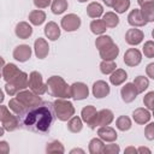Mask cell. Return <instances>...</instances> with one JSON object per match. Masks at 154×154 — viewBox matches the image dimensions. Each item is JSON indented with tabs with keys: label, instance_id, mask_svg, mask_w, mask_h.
I'll list each match as a JSON object with an SVG mask.
<instances>
[{
	"label": "cell",
	"instance_id": "6da1fadb",
	"mask_svg": "<svg viewBox=\"0 0 154 154\" xmlns=\"http://www.w3.org/2000/svg\"><path fill=\"white\" fill-rule=\"evenodd\" d=\"M18 118L19 128L37 134H47L55 119L53 102L41 101L32 107H28Z\"/></svg>",
	"mask_w": 154,
	"mask_h": 154
},
{
	"label": "cell",
	"instance_id": "7a4b0ae2",
	"mask_svg": "<svg viewBox=\"0 0 154 154\" xmlns=\"http://www.w3.org/2000/svg\"><path fill=\"white\" fill-rule=\"evenodd\" d=\"M47 90L51 96L58 99H69L70 96V85L60 77V76H52L47 79Z\"/></svg>",
	"mask_w": 154,
	"mask_h": 154
},
{
	"label": "cell",
	"instance_id": "3957f363",
	"mask_svg": "<svg viewBox=\"0 0 154 154\" xmlns=\"http://www.w3.org/2000/svg\"><path fill=\"white\" fill-rule=\"evenodd\" d=\"M28 78L29 76L23 72V71H19L16 76H13L8 82H6V85H5V90L8 95L13 96L16 95L18 91L20 90H24L26 87H28Z\"/></svg>",
	"mask_w": 154,
	"mask_h": 154
},
{
	"label": "cell",
	"instance_id": "277c9868",
	"mask_svg": "<svg viewBox=\"0 0 154 154\" xmlns=\"http://www.w3.org/2000/svg\"><path fill=\"white\" fill-rule=\"evenodd\" d=\"M53 107H54L55 117L61 122L69 120L75 114V107H73L72 102H70L65 99H57L53 102Z\"/></svg>",
	"mask_w": 154,
	"mask_h": 154
},
{
	"label": "cell",
	"instance_id": "5b68a950",
	"mask_svg": "<svg viewBox=\"0 0 154 154\" xmlns=\"http://www.w3.org/2000/svg\"><path fill=\"white\" fill-rule=\"evenodd\" d=\"M0 122L7 131H14L19 128V118L12 114L6 106H0Z\"/></svg>",
	"mask_w": 154,
	"mask_h": 154
},
{
	"label": "cell",
	"instance_id": "8992f818",
	"mask_svg": "<svg viewBox=\"0 0 154 154\" xmlns=\"http://www.w3.org/2000/svg\"><path fill=\"white\" fill-rule=\"evenodd\" d=\"M28 87L36 95H42L47 91V85L42 81V76L38 71H32L28 78Z\"/></svg>",
	"mask_w": 154,
	"mask_h": 154
},
{
	"label": "cell",
	"instance_id": "52a82bcc",
	"mask_svg": "<svg viewBox=\"0 0 154 154\" xmlns=\"http://www.w3.org/2000/svg\"><path fill=\"white\" fill-rule=\"evenodd\" d=\"M17 99L28 108V107H32V106H35V105H37V103H40L42 100H41V97L38 96V95H36L35 93H32L31 90H20V91H18L17 94Z\"/></svg>",
	"mask_w": 154,
	"mask_h": 154
},
{
	"label": "cell",
	"instance_id": "ba28073f",
	"mask_svg": "<svg viewBox=\"0 0 154 154\" xmlns=\"http://www.w3.org/2000/svg\"><path fill=\"white\" fill-rule=\"evenodd\" d=\"M81 116H82V120L87 123V125L90 128V129H95L96 128V118H97V111L94 106L89 105V106H85L82 112H81Z\"/></svg>",
	"mask_w": 154,
	"mask_h": 154
},
{
	"label": "cell",
	"instance_id": "9c48e42d",
	"mask_svg": "<svg viewBox=\"0 0 154 154\" xmlns=\"http://www.w3.org/2000/svg\"><path fill=\"white\" fill-rule=\"evenodd\" d=\"M89 95V89L87 84L82 82H76L72 85H70V96L73 97L75 100H83L88 97Z\"/></svg>",
	"mask_w": 154,
	"mask_h": 154
},
{
	"label": "cell",
	"instance_id": "30bf717a",
	"mask_svg": "<svg viewBox=\"0 0 154 154\" xmlns=\"http://www.w3.org/2000/svg\"><path fill=\"white\" fill-rule=\"evenodd\" d=\"M79 26H81V18L75 13L66 14L61 19V28L65 31H75Z\"/></svg>",
	"mask_w": 154,
	"mask_h": 154
},
{
	"label": "cell",
	"instance_id": "8fae6325",
	"mask_svg": "<svg viewBox=\"0 0 154 154\" xmlns=\"http://www.w3.org/2000/svg\"><path fill=\"white\" fill-rule=\"evenodd\" d=\"M142 60V54L137 48H129L124 54V63L128 66H137Z\"/></svg>",
	"mask_w": 154,
	"mask_h": 154
},
{
	"label": "cell",
	"instance_id": "7c38bea8",
	"mask_svg": "<svg viewBox=\"0 0 154 154\" xmlns=\"http://www.w3.org/2000/svg\"><path fill=\"white\" fill-rule=\"evenodd\" d=\"M143 37H144L143 31L140 30V29H135V28L134 29H129L126 31V34H125V41H126V43H129L131 46L140 45L142 42Z\"/></svg>",
	"mask_w": 154,
	"mask_h": 154
},
{
	"label": "cell",
	"instance_id": "4fadbf2b",
	"mask_svg": "<svg viewBox=\"0 0 154 154\" xmlns=\"http://www.w3.org/2000/svg\"><path fill=\"white\" fill-rule=\"evenodd\" d=\"M31 57V48L28 45H19L13 51V58L20 63L29 60Z\"/></svg>",
	"mask_w": 154,
	"mask_h": 154
},
{
	"label": "cell",
	"instance_id": "5bb4252c",
	"mask_svg": "<svg viewBox=\"0 0 154 154\" xmlns=\"http://www.w3.org/2000/svg\"><path fill=\"white\" fill-rule=\"evenodd\" d=\"M34 49H35V54L38 59H45L47 55H48V52H49V46H48V42L42 38V37H38L35 40V43H34Z\"/></svg>",
	"mask_w": 154,
	"mask_h": 154
},
{
	"label": "cell",
	"instance_id": "9a60e30c",
	"mask_svg": "<svg viewBox=\"0 0 154 154\" xmlns=\"http://www.w3.org/2000/svg\"><path fill=\"white\" fill-rule=\"evenodd\" d=\"M137 94H138V93H137V90H136L134 83H126V84L122 88V90H120L122 99H123V101L126 102V103L132 102V101L136 99Z\"/></svg>",
	"mask_w": 154,
	"mask_h": 154
},
{
	"label": "cell",
	"instance_id": "2e32d148",
	"mask_svg": "<svg viewBox=\"0 0 154 154\" xmlns=\"http://www.w3.org/2000/svg\"><path fill=\"white\" fill-rule=\"evenodd\" d=\"M97 135L105 142H114L117 140V132H116V130L113 128L108 126V125L100 126L99 130H97Z\"/></svg>",
	"mask_w": 154,
	"mask_h": 154
},
{
	"label": "cell",
	"instance_id": "e0dca14e",
	"mask_svg": "<svg viewBox=\"0 0 154 154\" xmlns=\"http://www.w3.org/2000/svg\"><path fill=\"white\" fill-rule=\"evenodd\" d=\"M109 94V85L105 81H96L93 84V95L96 99H102Z\"/></svg>",
	"mask_w": 154,
	"mask_h": 154
},
{
	"label": "cell",
	"instance_id": "ac0fdd59",
	"mask_svg": "<svg viewBox=\"0 0 154 154\" xmlns=\"http://www.w3.org/2000/svg\"><path fill=\"white\" fill-rule=\"evenodd\" d=\"M14 31H16V35H17L19 38L26 40V38H29V37L31 36V34H32V28H31V26L29 25V23H26V22H19V23L16 25Z\"/></svg>",
	"mask_w": 154,
	"mask_h": 154
},
{
	"label": "cell",
	"instance_id": "d6986e66",
	"mask_svg": "<svg viewBox=\"0 0 154 154\" xmlns=\"http://www.w3.org/2000/svg\"><path fill=\"white\" fill-rule=\"evenodd\" d=\"M99 53H100V57L102 58V60H114L119 54V48L116 43H112L111 46H108L103 49H100Z\"/></svg>",
	"mask_w": 154,
	"mask_h": 154
},
{
	"label": "cell",
	"instance_id": "ffe728a7",
	"mask_svg": "<svg viewBox=\"0 0 154 154\" xmlns=\"http://www.w3.org/2000/svg\"><path fill=\"white\" fill-rule=\"evenodd\" d=\"M150 112L146 108H142V107H138L136 108L134 112H132V118L137 123V124H146L150 120Z\"/></svg>",
	"mask_w": 154,
	"mask_h": 154
},
{
	"label": "cell",
	"instance_id": "44dd1931",
	"mask_svg": "<svg viewBox=\"0 0 154 154\" xmlns=\"http://www.w3.org/2000/svg\"><path fill=\"white\" fill-rule=\"evenodd\" d=\"M113 112L109 109H101L97 112V118H96V126H103V125H109L113 120Z\"/></svg>",
	"mask_w": 154,
	"mask_h": 154
},
{
	"label": "cell",
	"instance_id": "7402d4cb",
	"mask_svg": "<svg viewBox=\"0 0 154 154\" xmlns=\"http://www.w3.org/2000/svg\"><path fill=\"white\" fill-rule=\"evenodd\" d=\"M45 35L51 40V41H55L58 40V37L60 36V28L58 26L57 23L54 22H48L45 26Z\"/></svg>",
	"mask_w": 154,
	"mask_h": 154
},
{
	"label": "cell",
	"instance_id": "603a6c76",
	"mask_svg": "<svg viewBox=\"0 0 154 154\" xmlns=\"http://www.w3.org/2000/svg\"><path fill=\"white\" fill-rule=\"evenodd\" d=\"M128 22H129V24L132 25V26H143V25L147 24V22L142 18L141 12H140L138 8H135V10H132V11L129 13V16H128Z\"/></svg>",
	"mask_w": 154,
	"mask_h": 154
},
{
	"label": "cell",
	"instance_id": "cb8c5ba5",
	"mask_svg": "<svg viewBox=\"0 0 154 154\" xmlns=\"http://www.w3.org/2000/svg\"><path fill=\"white\" fill-rule=\"evenodd\" d=\"M141 16L142 18L148 23V22H153L154 20V1H150V2H147V4H143L141 6Z\"/></svg>",
	"mask_w": 154,
	"mask_h": 154
},
{
	"label": "cell",
	"instance_id": "d4e9b609",
	"mask_svg": "<svg viewBox=\"0 0 154 154\" xmlns=\"http://www.w3.org/2000/svg\"><path fill=\"white\" fill-rule=\"evenodd\" d=\"M128 78V73L125 72V70L123 69H116L109 77V81L113 85H120L122 83H124Z\"/></svg>",
	"mask_w": 154,
	"mask_h": 154
},
{
	"label": "cell",
	"instance_id": "484cf974",
	"mask_svg": "<svg viewBox=\"0 0 154 154\" xmlns=\"http://www.w3.org/2000/svg\"><path fill=\"white\" fill-rule=\"evenodd\" d=\"M103 13V7L99 2H90L87 7V14L90 18H99Z\"/></svg>",
	"mask_w": 154,
	"mask_h": 154
},
{
	"label": "cell",
	"instance_id": "4316f807",
	"mask_svg": "<svg viewBox=\"0 0 154 154\" xmlns=\"http://www.w3.org/2000/svg\"><path fill=\"white\" fill-rule=\"evenodd\" d=\"M46 19V13L41 10H34L29 13V20L34 25H41Z\"/></svg>",
	"mask_w": 154,
	"mask_h": 154
},
{
	"label": "cell",
	"instance_id": "83f0119b",
	"mask_svg": "<svg viewBox=\"0 0 154 154\" xmlns=\"http://www.w3.org/2000/svg\"><path fill=\"white\" fill-rule=\"evenodd\" d=\"M19 71H20V70H19L14 64H12V63L6 64V65L2 67V77H4V79H5L6 82H8V81H10L13 76H16Z\"/></svg>",
	"mask_w": 154,
	"mask_h": 154
},
{
	"label": "cell",
	"instance_id": "f1b7e54d",
	"mask_svg": "<svg viewBox=\"0 0 154 154\" xmlns=\"http://www.w3.org/2000/svg\"><path fill=\"white\" fill-rule=\"evenodd\" d=\"M102 22L105 23L106 28H116L119 23V18L114 12H106L103 14Z\"/></svg>",
	"mask_w": 154,
	"mask_h": 154
},
{
	"label": "cell",
	"instance_id": "f546056e",
	"mask_svg": "<svg viewBox=\"0 0 154 154\" xmlns=\"http://www.w3.org/2000/svg\"><path fill=\"white\" fill-rule=\"evenodd\" d=\"M8 107H10V109H12V112H13L17 117H19V116L26 109V107H25L17 97L11 99V100L8 101Z\"/></svg>",
	"mask_w": 154,
	"mask_h": 154
},
{
	"label": "cell",
	"instance_id": "4dcf8cb0",
	"mask_svg": "<svg viewBox=\"0 0 154 154\" xmlns=\"http://www.w3.org/2000/svg\"><path fill=\"white\" fill-rule=\"evenodd\" d=\"M83 128V124H82V119L78 118V117H71L67 122V130L73 132V134H77L82 130Z\"/></svg>",
	"mask_w": 154,
	"mask_h": 154
},
{
	"label": "cell",
	"instance_id": "1f68e13d",
	"mask_svg": "<svg viewBox=\"0 0 154 154\" xmlns=\"http://www.w3.org/2000/svg\"><path fill=\"white\" fill-rule=\"evenodd\" d=\"M103 142L101 138H93L89 142V152L91 154H101L103 152Z\"/></svg>",
	"mask_w": 154,
	"mask_h": 154
},
{
	"label": "cell",
	"instance_id": "d6a6232c",
	"mask_svg": "<svg viewBox=\"0 0 154 154\" xmlns=\"http://www.w3.org/2000/svg\"><path fill=\"white\" fill-rule=\"evenodd\" d=\"M134 85L137 90V93H143L148 87H149V81L147 77L144 76H137L135 79H134Z\"/></svg>",
	"mask_w": 154,
	"mask_h": 154
},
{
	"label": "cell",
	"instance_id": "836d02e7",
	"mask_svg": "<svg viewBox=\"0 0 154 154\" xmlns=\"http://www.w3.org/2000/svg\"><path fill=\"white\" fill-rule=\"evenodd\" d=\"M106 29L107 28H106L105 23L102 22V19H94L90 23V30L95 35H102L106 31Z\"/></svg>",
	"mask_w": 154,
	"mask_h": 154
},
{
	"label": "cell",
	"instance_id": "e575fe53",
	"mask_svg": "<svg viewBox=\"0 0 154 154\" xmlns=\"http://www.w3.org/2000/svg\"><path fill=\"white\" fill-rule=\"evenodd\" d=\"M67 8L66 0H53L52 1V12L54 14H61Z\"/></svg>",
	"mask_w": 154,
	"mask_h": 154
},
{
	"label": "cell",
	"instance_id": "d590c367",
	"mask_svg": "<svg viewBox=\"0 0 154 154\" xmlns=\"http://www.w3.org/2000/svg\"><path fill=\"white\" fill-rule=\"evenodd\" d=\"M112 43H114V42H113L112 37L108 36V35H101V36H99V37L96 38V41H95V46H96V48H97L99 51H100V49H103V48H106V47H108V46H111Z\"/></svg>",
	"mask_w": 154,
	"mask_h": 154
},
{
	"label": "cell",
	"instance_id": "8d00e7d4",
	"mask_svg": "<svg viewBox=\"0 0 154 154\" xmlns=\"http://www.w3.org/2000/svg\"><path fill=\"white\" fill-rule=\"evenodd\" d=\"M117 65L114 63V60H102L100 64V71L103 75H109L116 70Z\"/></svg>",
	"mask_w": 154,
	"mask_h": 154
},
{
	"label": "cell",
	"instance_id": "74e56055",
	"mask_svg": "<svg viewBox=\"0 0 154 154\" xmlns=\"http://www.w3.org/2000/svg\"><path fill=\"white\" fill-rule=\"evenodd\" d=\"M116 125H117V128H118L120 131H126V130H129V129L131 128V120H130V118L126 117V116H120V117L117 119Z\"/></svg>",
	"mask_w": 154,
	"mask_h": 154
},
{
	"label": "cell",
	"instance_id": "f35d334b",
	"mask_svg": "<svg viewBox=\"0 0 154 154\" xmlns=\"http://www.w3.org/2000/svg\"><path fill=\"white\" fill-rule=\"evenodd\" d=\"M46 152L47 153H64L65 149H64V146L59 141H52V142L47 143Z\"/></svg>",
	"mask_w": 154,
	"mask_h": 154
},
{
	"label": "cell",
	"instance_id": "ab89813d",
	"mask_svg": "<svg viewBox=\"0 0 154 154\" xmlns=\"http://www.w3.org/2000/svg\"><path fill=\"white\" fill-rule=\"evenodd\" d=\"M113 7L117 13H124L130 7V0H117Z\"/></svg>",
	"mask_w": 154,
	"mask_h": 154
},
{
	"label": "cell",
	"instance_id": "60d3db41",
	"mask_svg": "<svg viewBox=\"0 0 154 154\" xmlns=\"http://www.w3.org/2000/svg\"><path fill=\"white\" fill-rule=\"evenodd\" d=\"M143 53L147 58H153L154 57V42L153 41H147L144 43Z\"/></svg>",
	"mask_w": 154,
	"mask_h": 154
},
{
	"label": "cell",
	"instance_id": "b9f144b4",
	"mask_svg": "<svg viewBox=\"0 0 154 154\" xmlns=\"http://www.w3.org/2000/svg\"><path fill=\"white\" fill-rule=\"evenodd\" d=\"M143 103L148 109H153L154 108V91H149L143 97Z\"/></svg>",
	"mask_w": 154,
	"mask_h": 154
},
{
	"label": "cell",
	"instance_id": "7bdbcfd3",
	"mask_svg": "<svg viewBox=\"0 0 154 154\" xmlns=\"http://www.w3.org/2000/svg\"><path fill=\"white\" fill-rule=\"evenodd\" d=\"M120 152V148L118 144H107L103 147V152L105 154H117Z\"/></svg>",
	"mask_w": 154,
	"mask_h": 154
},
{
	"label": "cell",
	"instance_id": "ee69618b",
	"mask_svg": "<svg viewBox=\"0 0 154 154\" xmlns=\"http://www.w3.org/2000/svg\"><path fill=\"white\" fill-rule=\"evenodd\" d=\"M144 135H146V138L152 141L154 140V123H149L146 129H144Z\"/></svg>",
	"mask_w": 154,
	"mask_h": 154
},
{
	"label": "cell",
	"instance_id": "f6af8a7d",
	"mask_svg": "<svg viewBox=\"0 0 154 154\" xmlns=\"http://www.w3.org/2000/svg\"><path fill=\"white\" fill-rule=\"evenodd\" d=\"M52 0H34V5L37 8H46L51 5Z\"/></svg>",
	"mask_w": 154,
	"mask_h": 154
},
{
	"label": "cell",
	"instance_id": "bcb514c9",
	"mask_svg": "<svg viewBox=\"0 0 154 154\" xmlns=\"http://www.w3.org/2000/svg\"><path fill=\"white\" fill-rule=\"evenodd\" d=\"M10 152V147L7 144L6 141H0V154L2 153H8Z\"/></svg>",
	"mask_w": 154,
	"mask_h": 154
},
{
	"label": "cell",
	"instance_id": "7dc6e473",
	"mask_svg": "<svg viewBox=\"0 0 154 154\" xmlns=\"http://www.w3.org/2000/svg\"><path fill=\"white\" fill-rule=\"evenodd\" d=\"M147 75L150 77V78H154V64H149L147 66Z\"/></svg>",
	"mask_w": 154,
	"mask_h": 154
},
{
	"label": "cell",
	"instance_id": "c3c4849f",
	"mask_svg": "<svg viewBox=\"0 0 154 154\" xmlns=\"http://www.w3.org/2000/svg\"><path fill=\"white\" fill-rule=\"evenodd\" d=\"M137 153H150V149H148L147 147H140L138 149H137Z\"/></svg>",
	"mask_w": 154,
	"mask_h": 154
},
{
	"label": "cell",
	"instance_id": "681fc988",
	"mask_svg": "<svg viewBox=\"0 0 154 154\" xmlns=\"http://www.w3.org/2000/svg\"><path fill=\"white\" fill-rule=\"evenodd\" d=\"M116 1L117 0H103V2L106 4V6H108V7H113L114 4H116Z\"/></svg>",
	"mask_w": 154,
	"mask_h": 154
},
{
	"label": "cell",
	"instance_id": "f907efd6",
	"mask_svg": "<svg viewBox=\"0 0 154 154\" xmlns=\"http://www.w3.org/2000/svg\"><path fill=\"white\" fill-rule=\"evenodd\" d=\"M125 153H126V154H129V153H134V154H135V153H137V149H136L135 147H128V148L125 149Z\"/></svg>",
	"mask_w": 154,
	"mask_h": 154
},
{
	"label": "cell",
	"instance_id": "816d5d0a",
	"mask_svg": "<svg viewBox=\"0 0 154 154\" xmlns=\"http://www.w3.org/2000/svg\"><path fill=\"white\" fill-rule=\"evenodd\" d=\"M5 66V61H4V59L0 57V77H1V75H2V67Z\"/></svg>",
	"mask_w": 154,
	"mask_h": 154
},
{
	"label": "cell",
	"instance_id": "f5cc1de1",
	"mask_svg": "<svg viewBox=\"0 0 154 154\" xmlns=\"http://www.w3.org/2000/svg\"><path fill=\"white\" fill-rule=\"evenodd\" d=\"M70 153H71V154H73V153H82V154H83L84 150H83V149H79V148H75V149H72Z\"/></svg>",
	"mask_w": 154,
	"mask_h": 154
},
{
	"label": "cell",
	"instance_id": "db71d44e",
	"mask_svg": "<svg viewBox=\"0 0 154 154\" xmlns=\"http://www.w3.org/2000/svg\"><path fill=\"white\" fill-rule=\"evenodd\" d=\"M150 1H154V0H137V2H138V5H140V6H142L143 4H147V2H150Z\"/></svg>",
	"mask_w": 154,
	"mask_h": 154
},
{
	"label": "cell",
	"instance_id": "11a10c76",
	"mask_svg": "<svg viewBox=\"0 0 154 154\" xmlns=\"http://www.w3.org/2000/svg\"><path fill=\"white\" fill-rule=\"evenodd\" d=\"M2 101H4V93H2V90L0 89V103H2Z\"/></svg>",
	"mask_w": 154,
	"mask_h": 154
},
{
	"label": "cell",
	"instance_id": "9f6ffc18",
	"mask_svg": "<svg viewBox=\"0 0 154 154\" xmlns=\"http://www.w3.org/2000/svg\"><path fill=\"white\" fill-rule=\"evenodd\" d=\"M4 132H5V129H4V128H1V126H0V137H1V136H2V135H4Z\"/></svg>",
	"mask_w": 154,
	"mask_h": 154
},
{
	"label": "cell",
	"instance_id": "6f0895ef",
	"mask_svg": "<svg viewBox=\"0 0 154 154\" xmlns=\"http://www.w3.org/2000/svg\"><path fill=\"white\" fill-rule=\"evenodd\" d=\"M78 1H79V2H85L87 0H78Z\"/></svg>",
	"mask_w": 154,
	"mask_h": 154
}]
</instances>
